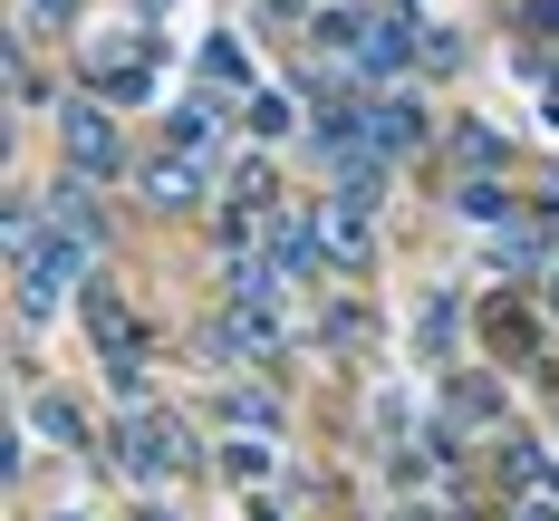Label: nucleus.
<instances>
[{
    "label": "nucleus",
    "instance_id": "1",
    "mask_svg": "<svg viewBox=\"0 0 559 521\" xmlns=\"http://www.w3.org/2000/svg\"><path fill=\"white\" fill-rule=\"evenodd\" d=\"M58 145H68V165L78 174H116L126 165V145H116V126H107V107H58Z\"/></svg>",
    "mask_w": 559,
    "mask_h": 521
},
{
    "label": "nucleus",
    "instance_id": "2",
    "mask_svg": "<svg viewBox=\"0 0 559 521\" xmlns=\"http://www.w3.org/2000/svg\"><path fill=\"white\" fill-rule=\"evenodd\" d=\"M319 251L329 261H377V223H367V193H337V203H319Z\"/></svg>",
    "mask_w": 559,
    "mask_h": 521
},
{
    "label": "nucleus",
    "instance_id": "3",
    "mask_svg": "<svg viewBox=\"0 0 559 521\" xmlns=\"http://www.w3.org/2000/svg\"><path fill=\"white\" fill-rule=\"evenodd\" d=\"M78 309H87V329H97V347H107L116 367H135V309H126V289L87 281V289H78Z\"/></svg>",
    "mask_w": 559,
    "mask_h": 521
},
{
    "label": "nucleus",
    "instance_id": "4",
    "mask_svg": "<svg viewBox=\"0 0 559 521\" xmlns=\"http://www.w3.org/2000/svg\"><path fill=\"white\" fill-rule=\"evenodd\" d=\"M87 78H97L107 97H145V87H155V39H145V49H135V39L97 49V58H87Z\"/></svg>",
    "mask_w": 559,
    "mask_h": 521
},
{
    "label": "nucleus",
    "instance_id": "5",
    "mask_svg": "<svg viewBox=\"0 0 559 521\" xmlns=\"http://www.w3.org/2000/svg\"><path fill=\"white\" fill-rule=\"evenodd\" d=\"M183 463V435L165 415H126V473H174Z\"/></svg>",
    "mask_w": 559,
    "mask_h": 521
},
{
    "label": "nucleus",
    "instance_id": "6",
    "mask_svg": "<svg viewBox=\"0 0 559 521\" xmlns=\"http://www.w3.org/2000/svg\"><path fill=\"white\" fill-rule=\"evenodd\" d=\"M367 145H377V155L425 145V107H415V97H377V107H367Z\"/></svg>",
    "mask_w": 559,
    "mask_h": 521
},
{
    "label": "nucleus",
    "instance_id": "7",
    "mask_svg": "<svg viewBox=\"0 0 559 521\" xmlns=\"http://www.w3.org/2000/svg\"><path fill=\"white\" fill-rule=\"evenodd\" d=\"M145 203H174V213H183V203H203V174H193V155H155V165H145Z\"/></svg>",
    "mask_w": 559,
    "mask_h": 521
},
{
    "label": "nucleus",
    "instance_id": "8",
    "mask_svg": "<svg viewBox=\"0 0 559 521\" xmlns=\"http://www.w3.org/2000/svg\"><path fill=\"white\" fill-rule=\"evenodd\" d=\"M405 49H415V39H405V20H367V39H357V58H347V68L395 78V68H405Z\"/></svg>",
    "mask_w": 559,
    "mask_h": 521
},
{
    "label": "nucleus",
    "instance_id": "9",
    "mask_svg": "<svg viewBox=\"0 0 559 521\" xmlns=\"http://www.w3.org/2000/svg\"><path fill=\"white\" fill-rule=\"evenodd\" d=\"M203 78H213V87H241V78H251L241 39H213V49H203Z\"/></svg>",
    "mask_w": 559,
    "mask_h": 521
},
{
    "label": "nucleus",
    "instance_id": "10",
    "mask_svg": "<svg viewBox=\"0 0 559 521\" xmlns=\"http://www.w3.org/2000/svg\"><path fill=\"white\" fill-rule=\"evenodd\" d=\"M165 145H174V155H193V145H213V107H183V116L165 126Z\"/></svg>",
    "mask_w": 559,
    "mask_h": 521
},
{
    "label": "nucleus",
    "instance_id": "11",
    "mask_svg": "<svg viewBox=\"0 0 559 521\" xmlns=\"http://www.w3.org/2000/svg\"><path fill=\"white\" fill-rule=\"evenodd\" d=\"M453 213H463V223H502V183H463Z\"/></svg>",
    "mask_w": 559,
    "mask_h": 521
},
{
    "label": "nucleus",
    "instance_id": "12",
    "mask_svg": "<svg viewBox=\"0 0 559 521\" xmlns=\"http://www.w3.org/2000/svg\"><path fill=\"white\" fill-rule=\"evenodd\" d=\"M39 425H49L58 445H78V435H87V415H78V405H68V396H39Z\"/></svg>",
    "mask_w": 559,
    "mask_h": 521
},
{
    "label": "nucleus",
    "instance_id": "13",
    "mask_svg": "<svg viewBox=\"0 0 559 521\" xmlns=\"http://www.w3.org/2000/svg\"><path fill=\"white\" fill-rule=\"evenodd\" d=\"M289 126V97H251V135H280Z\"/></svg>",
    "mask_w": 559,
    "mask_h": 521
},
{
    "label": "nucleus",
    "instance_id": "14",
    "mask_svg": "<svg viewBox=\"0 0 559 521\" xmlns=\"http://www.w3.org/2000/svg\"><path fill=\"white\" fill-rule=\"evenodd\" d=\"M29 10H39V20H68V10H78V0H29Z\"/></svg>",
    "mask_w": 559,
    "mask_h": 521
},
{
    "label": "nucleus",
    "instance_id": "15",
    "mask_svg": "<svg viewBox=\"0 0 559 521\" xmlns=\"http://www.w3.org/2000/svg\"><path fill=\"white\" fill-rule=\"evenodd\" d=\"M540 29H559V0H540Z\"/></svg>",
    "mask_w": 559,
    "mask_h": 521
},
{
    "label": "nucleus",
    "instance_id": "16",
    "mask_svg": "<svg viewBox=\"0 0 559 521\" xmlns=\"http://www.w3.org/2000/svg\"><path fill=\"white\" fill-rule=\"evenodd\" d=\"M521 521H559V512H550V502H531V512H521Z\"/></svg>",
    "mask_w": 559,
    "mask_h": 521
},
{
    "label": "nucleus",
    "instance_id": "17",
    "mask_svg": "<svg viewBox=\"0 0 559 521\" xmlns=\"http://www.w3.org/2000/svg\"><path fill=\"white\" fill-rule=\"evenodd\" d=\"M135 521H174V512H135Z\"/></svg>",
    "mask_w": 559,
    "mask_h": 521
},
{
    "label": "nucleus",
    "instance_id": "18",
    "mask_svg": "<svg viewBox=\"0 0 559 521\" xmlns=\"http://www.w3.org/2000/svg\"><path fill=\"white\" fill-rule=\"evenodd\" d=\"M550 309H559V281H550Z\"/></svg>",
    "mask_w": 559,
    "mask_h": 521
},
{
    "label": "nucleus",
    "instance_id": "19",
    "mask_svg": "<svg viewBox=\"0 0 559 521\" xmlns=\"http://www.w3.org/2000/svg\"><path fill=\"white\" fill-rule=\"evenodd\" d=\"M58 521H78V512H58Z\"/></svg>",
    "mask_w": 559,
    "mask_h": 521
}]
</instances>
